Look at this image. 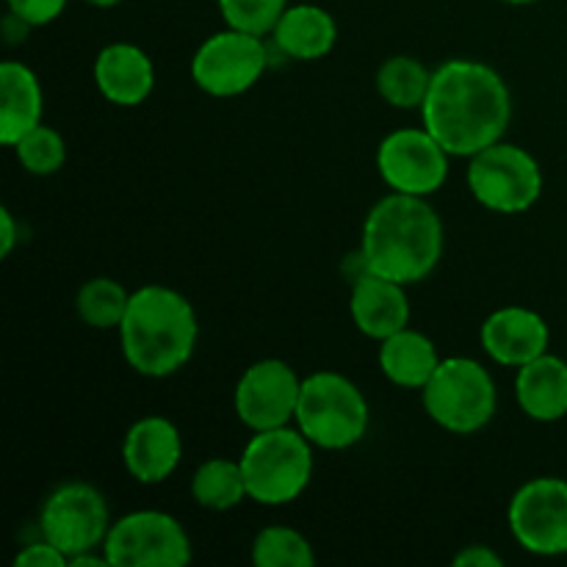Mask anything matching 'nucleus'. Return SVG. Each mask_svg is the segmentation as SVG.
Masks as SVG:
<instances>
[{
    "label": "nucleus",
    "instance_id": "obj_29",
    "mask_svg": "<svg viewBox=\"0 0 567 567\" xmlns=\"http://www.w3.org/2000/svg\"><path fill=\"white\" fill-rule=\"evenodd\" d=\"M14 565L17 567H64L70 565V559H66V554L59 551L53 543L42 540L22 548V551L14 557Z\"/></svg>",
    "mask_w": 567,
    "mask_h": 567
},
{
    "label": "nucleus",
    "instance_id": "obj_18",
    "mask_svg": "<svg viewBox=\"0 0 567 567\" xmlns=\"http://www.w3.org/2000/svg\"><path fill=\"white\" fill-rule=\"evenodd\" d=\"M0 142L6 147H14L28 131L42 125L44 97L39 78L33 75L31 66L20 61H3L0 64Z\"/></svg>",
    "mask_w": 567,
    "mask_h": 567
},
{
    "label": "nucleus",
    "instance_id": "obj_6",
    "mask_svg": "<svg viewBox=\"0 0 567 567\" xmlns=\"http://www.w3.org/2000/svg\"><path fill=\"white\" fill-rule=\"evenodd\" d=\"M424 408L443 430L471 435L496 415V382L482 363L471 358H446L432 380L421 388Z\"/></svg>",
    "mask_w": 567,
    "mask_h": 567
},
{
    "label": "nucleus",
    "instance_id": "obj_8",
    "mask_svg": "<svg viewBox=\"0 0 567 567\" xmlns=\"http://www.w3.org/2000/svg\"><path fill=\"white\" fill-rule=\"evenodd\" d=\"M103 554L114 567H183L192 563V540L172 515L138 509L111 526Z\"/></svg>",
    "mask_w": 567,
    "mask_h": 567
},
{
    "label": "nucleus",
    "instance_id": "obj_25",
    "mask_svg": "<svg viewBox=\"0 0 567 567\" xmlns=\"http://www.w3.org/2000/svg\"><path fill=\"white\" fill-rule=\"evenodd\" d=\"M252 563L258 567H313V546L288 526H269L252 543Z\"/></svg>",
    "mask_w": 567,
    "mask_h": 567
},
{
    "label": "nucleus",
    "instance_id": "obj_19",
    "mask_svg": "<svg viewBox=\"0 0 567 567\" xmlns=\"http://www.w3.org/2000/svg\"><path fill=\"white\" fill-rule=\"evenodd\" d=\"M520 410L535 421H559L567 415V363L557 354H540L520 365L515 380Z\"/></svg>",
    "mask_w": 567,
    "mask_h": 567
},
{
    "label": "nucleus",
    "instance_id": "obj_21",
    "mask_svg": "<svg viewBox=\"0 0 567 567\" xmlns=\"http://www.w3.org/2000/svg\"><path fill=\"white\" fill-rule=\"evenodd\" d=\"M380 369L393 385L421 388L432 380L435 369L441 365L435 343L415 330H399L391 338L380 341Z\"/></svg>",
    "mask_w": 567,
    "mask_h": 567
},
{
    "label": "nucleus",
    "instance_id": "obj_12",
    "mask_svg": "<svg viewBox=\"0 0 567 567\" xmlns=\"http://www.w3.org/2000/svg\"><path fill=\"white\" fill-rule=\"evenodd\" d=\"M509 529L526 551L567 554V482L554 476L526 482L509 502Z\"/></svg>",
    "mask_w": 567,
    "mask_h": 567
},
{
    "label": "nucleus",
    "instance_id": "obj_15",
    "mask_svg": "<svg viewBox=\"0 0 567 567\" xmlns=\"http://www.w3.org/2000/svg\"><path fill=\"white\" fill-rule=\"evenodd\" d=\"M548 324L529 308H502L482 324V347L496 363L520 365L548 352Z\"/></svg>",
    "mask_w": 567,
    "mask_h": 567
},
{
    "label": "nucleus",
    "instance_id": "obj_17",
    "mask_svg": "<svg viewBox=\"0 0 567 567\" xmlns=\"http://www.w3.org/2000/svg\"><path fill=\"white\" fill-rule=\"evenodd\" d=\"M100 94L122 109L144 103L155 89V66L142 48L127 42L109 44L94 61Z\"/></svg>",
    "mask_w": 567,
    "mask_h": 567
},
{
    "label": "nucleus",
    "instance_id": "obj_1",
    "mask_svg": "<svg viewBox=\"0 0 567 567\" xmlns=\"http://www.w3.org/2000/svg\"><path fill=\"white\" fill-rule=\"evenodd\" d=\"M421 114L426 131L449 155H476L502 142L513 120V100L507 83L493 66L454 59L432 72V86Z\"/></svg>",
    "mask_w": 567,
    "mask_h": 567
},
{
    "label": "nucleus",
    "instance_id": "obj_7",
    "mask_svg": "<svg viewBox=\"0 0 567 567\" xmlns=\"http://www.w3.org/2000/svg\"><path fill=\"white\" fill-rule=\"evenodd\" d=\"M468 188L496 214H524L543 192L540 164L518 144L496 142L471 155Z\"/></svg>",
    "mask_w": 567,
    "mask_h": 567
},
{
    "label": "nucleus",
    "instance_id": "obj_2",
    "mask_svg": "<svg viewBox=\"0 0 567 567\" xmlns=\"http://www.w3.org/2000/svg\"><path fill=\"white\" fill-rule=\"evenodd\" d=\"M360 252L374 275L402 286L424 280L443 258L441 216L424 197L393 192L369 210Z\"/></svg>",
    "mask_w": 567,
    "mask_h": 567
},
{
    "label": "nucleus",
    "instance_id": "obj_24",
    "mask_svg": "<svg viewBox=\"0 0 567 567\" xmlns=\"http://www.w3.org/2000/svg\"><path fill=\"white\" fill-rule=\"evenodd\" d=\"M131 305V293L111 277H94L86 286H81L75 299L78 316L83 324L94 327V330H120L122 319Z\"/></svg>",
    "mask_w": 567,
    "mask_h": 567
},
{
    "label": "nucleus",
    "instance_id": "obj_30",
    "mask_svg": "<svg viewBox=\"0 0 567 567\" xmlns=\"http://www.w3.org/2000/svg\"><path fill=\"white\" fill-rule=\"evenodd\" d=\"M454 567H502V557L487 546H468L454 557Z\"/></svg>",
    "mask_w": 567,
    "mask_h": 567
},
{
    "label": "nucleus",
    "instance_id": "obj_5",
    "mask_svg": "<svg viewBox=\"0 0 567 567\" xmlns=\"http://www.w3.org/2000/svg\"><path fill=\"white\" fill-rule=\"evenodd\" d=\"M293 421L313 446L341 452L354 446L369 430V402L343 374L316 371L302 380Z\"/></svg>",
    "mask_w": 567,
    "mask_h": 567
},
{
    "label": "nucleus",
    "instance_id": "obj_31",
    "mask_svg": "<svg viewBox=\"0 0 567 567\" xmlns=\"http://www.w3.org/2000/svg\"><path fill=\"white\" fill-rule=\"evenodd\" d=\"M0 227H3V230H0V252L9 255L17 244V225L11 210H0Z\"/></svg>",
    "mask_w": 567,
    "mask_h": 567
},
{
    "label": "nucleus",
    "instance_id": "obj_23",
    "mask_svg": "<svg viewBox=\"0 0 567 567\" xmlns=\"http://www.w3.org/2000/svg\"><path fill=\"white\" fill-rule=\"evenodd\" d=\"M430 86L432 72L413 55H391L377 70V92L393 109H421Z\"/></svg>",
    "mask_w": 567,
    "mask_h": 567
},
{
    "label": "nucleus",
    "instance_id": "obj_4",
    "mask_svg": "<svg viewBox=\"0 0 567 567\" xmlns=\"http://www.w3.org/2000/svg\"><path fill=\"white\" fill-rule=\"evenodd\" d=\"M313 443L291 426L255 432L241 454L244 482L252 502L266 507L291 504L313 476Z\"/></svg>",
    "mask_w": 567,
    "mask_h": 567
},
{
    "label": "nucleus",
    "instance_id": "obj_3",
    "mask_svg": "<svg viewBox=\"0 0 567 567\" xmlns=\"http://www.w3.org/2000/svg\"><path fill=\"white\" fill-rule=\"evenodd\" d=\"M199 324L192 302L166 286H144L131 293L120 324L127 365L142 377L164 380L192 360Z\"/></svg>",
    "mask_w": 567,
    "mask_h": 567
},
{
    "label": "nucleus",
    "instance_id": "obj_28",
    "mask_svg": "<svg viewBox=\"0 0 567 567\" xmlns=\"http://www.w3.org/2000/svg\"><path fill=\"white\" fill-rule=\"evenodd\" d=\"M70 0H9L11 14L20 17L28 25H48V22L59 20L64 14Z\"/></svg>",
    "mask_w": 567,
    "mask_h": 567
},
{
    "label": "nucleus",
    "instance_id": "obj_14",
    "mask_svg": "<svg viewBox=\"0 0 567 567\" xmlns=\"http://www.w3.org/2000/svg\"><path fill=\"white\" fill-rule=\"evenodd\" d=\"M183 457L181 430L164 415L138 419L122 443V463L127 474L142 485H158L169 480Z\"/></svg>",
    "mask_w": 567,
    "mask_h": 567
},
{
    "label": "nucleus",
    "instance_id": "obj_9",
    "mask_svg": "<svg viewBox=\"0 0 567 567\" xmlns=\"http://www.w3.org/2000/svg\"><path fill=\"white\" fill-rule=\"evenodd\" d=\"M39 529L66 559L103 548L109 537V504L89 482H64L42 504Z\"/></svg>",
    "mask_w": 567,
    "mask_h": 567
},
{
    "label": "nucleus",
    "instance_id": "obj_13",
    "mask_svg": "<svg viewBox=\"0 0 567 567\" xmlns=\"http://www.w3.org/2000/svg\"><path fill=\"white\" fill-rule=\"evenodd\" d=\"M299 393H302V380L297 371L282 360H258L244 371L236 385V415L244 426L252 432L277 430L288 426L297 419Z\"/></svg>",
    "mask_w": 567,
    "mask_h": 567
},
{
    "label": "nucleus",
    "instance_id": "obj_10",
    "mask_svg": "<svg viewBox=\"0 0 567 567\" xmlns=\"http://www.w3.org/2000/svg\"><path fill=\"white\" fill-rule=\"evenodd\" d=\"M269 66V50L255 33L227 28L199 44L192 59V78L214 97H236L252 89Z\"/></svg>",
    "mask_w": 567,
    "mask_h": 567
},
{
    "label": "nucleus",
    "instance_id": "obj_16",
    "mask_svg": "<svg viewBox=\"0 0 567 567\" xmlns=\"http://www.w3.org/2000/svg\"><path fill=\"white\" fill-rule=\"evenodd\" d=\"M349 313L363 336L374 341H385L393 332L404 330L410 321V302L404 286L388 277L365 271L352 280V297H349Z\"/></svg>",
    "mask_w": 567,
    "mask_h": 567
},
{
    "label": "nucleus",
    "instance_id": "obj_20",
    "mask_svg": "<svg viewBox=\"0 0 567 567\" xmlns=\"http://www.w3.org/2000/svg\"><path fill=\"white\" fill-rule=\"evenodd\" d=\"M277 48L299 61H316L336 48L338 25L332 14L321 6L299 3L288 6L271 31Z\"/></svg>",
    "mask_w": 567,
    "mask_h": 567
},
{
    "label": "nucleus",
    "instance_id": "obj_32",
    "mask_svg": "<svg viewBox=\"0 0 567 567\" xmlns=\"http://www.w3.org/2000/svg\"><path fill=\"white\" fill-rule=\"evenodd\" d=\"M86 3H92V6H100V9H109V6H116V3H122V0H86Z\"/></svg>",
    "mask_w": 567,
    "mask_h": 567
},
{
    "label": "nucleus",
    "instance_id": "obj_33",
    "mask_svg": "<svg viewBox=\"0 0 567 567\" xmlns=\"http://www.w3.org/2000/svg\"><path fill=\"white\" fill-rule=\"evenodd\" d=\"M504 3H513V6H526V3H535V0H504Z\"/></svg>",
    "mask_w": 567,
    "mask_h": 567
},
{
    "label": "nucleus",
    "instance_id": "obj_11",
    "mask_svg": "<svg viewBox=\"0 0 567 567\" xmlns=\"http://www.w3.org/2000/svg\"><path fill=\"white\" fill-rule=\"evenodd\" d=\"M377 169L393 192L430 197L446 183L449 153L426 127H402L382 138Z\"/></svg>",
    "mask_w": 567,
    "mask_h": 567
},
{
    "label": "nucleus",
    "instance_id": "obj_22",
    "mask_svg": "<svg viewBox=\"0 0 567 567\" xmlns=\"http://www.w3.org/2000/svg\"><path fill=\"white\" fill-rule=\"evenodd\" d=\"M192 496L199 507L214 509V513H227V509L238 507L244 498H249L241 463L221 457L203 463L192 480Z\"/></svg>",
    "mask_w": 567,
    "mask_h": 567
},
{
    "label": "nucleus",
    "instance_id": "obj_27",
    "mask_svg": "<svg viewBox=\"0 0 567 567\" xmlns=\"http://www.w3.org/2000/svg\"><path fill=\"white\" fill-rule=\"evenodd\" d=\"M286 9L288 0H219V11L227 25L255 33V37L275 31Z\"/></svg>",
    "mask_w": 567,
    "mask_h": 567
},
{
    "label": "nucleus",
    "instance_id": "obj_26",
    "mask_svg": "<svg viewBox=\"0 0 567 567\" xmlns=\"http://www.w3.org/2000/svg\"><path fill=\"white\" fill-rule=\"evenodd\" d=\"M14 153L17 161L22 164V169L31 172V175L48 177L55 175V172L64 166L66 142L61 138L59 131H53V127L37 125L14 144Z\"/></svg>",
    "mask_w": 567,
    "mask_h": 567
}]
</instances>
